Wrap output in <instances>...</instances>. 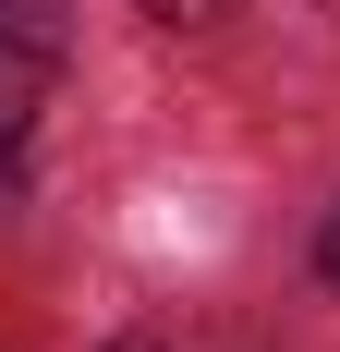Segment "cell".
<instances>
[{
  "label": "cell",
  "mask_w": 340,
  "mask_h": 352,
  "mask_svg": "<svg viewBox=\"0 0 340 352\" xmlns=\"http://www.w3.org/2000/svg\"><path fill=\"white\" fill-rule=\"evenodd\" d=\"M49 49H25V36H0V207H12V182H25V134H36V98H49Z\"/></svg>",
  "instance_id": "obj_1"
},
{
  "label": "cell",
  "mask_w": 340,
  "mask_h": 352,
  "mask_svg": "<svg viewBox=\"0 0 340 352\" xmlns=\"http://www.w3.org/2000/svg\"><path fill=\"white\" fill-rule=\"evenodd\" d=\"M61 12H73V0H0V36H25V49H49V61H61Z\"/></svg>",
  "instance_id": "obj_2"
},
{
  "label": "cell",
  "mask_w": 340,
  "mask_h": 352,
  "mask_svg": "<svg viewBox=\"0 0 340 352\" xmlns=\"http://www.w3.org/2000/svg\"><path fill=\"white\" fill-rule=\"evenodd\" d=\"M146 12H158V25H231L243 0H146Z\"/></svg>",
  "instance_id": "obj_3"
},
{
  "label": "cell",
  "mask_w": 340,
  "mask_h": 352,
  "mask_svg": "<svg viewBox=\"0 0 340 352\" xmlns=\"http://www.w3.org/2000/svg\"><path fill=\"white\" fill-rule=\"evenodd\" d=\"M316 267H328V292H340V207H328V231H316Z\"/></svg>",
  "instance_id": "obj_4"
},
{
  "label": "cell",
  "mask_w": 340,
  "mask_h": 352,
  "mask_svg": "<svg viewBox=\"0 0 340 352\" xmlns=\"http://www.w3.org/2000/svg\"><path fill=\"white\" fill-rule=\"evenodd\" d=\"M122 352H146V340H122Z\"/></svg>",
  "instance_id": "obj_5"
}]
</instances>
